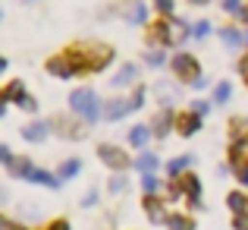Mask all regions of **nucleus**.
Wrapping results in <instances>:
<instances>
[{
	"mask_svg": "<svg viewBox=\"0 0 248 230\" xmlns=\"http://www.w3.org/2000/svg\"><path fill=\"white\" fill-rule=\"evenodd\" d=\"M69 107L76 110V114L85 117V123H97V117H101V104H97V95L91 88H79L69 95Z\"/></svg>",
	"mask_w": 248,
	"mask_h": 230,
	"instance_id": "nucleus-1",
	"label": "nucleus"
},
{
	"mask_svg": "<svg viewBox=\"0 0 248 230\" xmlns=\"http://www.w3.org/2000/svg\"><path fill=\"white\" fill-rule=\"evenodd\" d=\"M173 195H188V202H192V208H198L201 205V180L195 174H186L182 177V183H176L173 186Z\"/></svg>",
	"mask_w": 248,
	"mask_h": 230,
	"instance_id": "nucleus-2",
	"label": "nucleus"
},
{
	"mask_svg": "<svg viewBox=\"0 0 248 230\" xmlns=\"http://www.w3.org/2000/svg\"><path fill=\"white\" fill-rule=\"evenodd\" d=\"M97 158H101L104 164H107L110 170H126V152L116 145H97Z\"/></svg>",
	"mask_w": 248,
	"mask_h": 230,
	"instance_id": "nucleus-3",
	"label": "nucleus"
},
{
	"mask_svg": "<svg viewBox=\"0 0 248 230\" xmlns=\"http://www.w3.org/2000/svg\"><path fill=\"white\" fill-rule=\"evenodd\" d=\"M173 70H176V76H182V79L192 82V79L198 76V60H195L192 54H176L173 57Z\"/></svg>",
	"mask_w": 248,
	"mask_h": 230,
	"instance_id": "nucleus-4",
	"label": "nucleus"
},
{
	"mask_svg": "<svg viewBox=\"0 0 248 230\" xmlns=\"http://www.w3.org/2000/svg\"><path fill=\"white\" fill-rule=\"evenodd\" d=\"M47 73H54V76H60V79H69L76 73V63H73V57H54V60L47 63Z\"/></svg>",
	"mask_w": 248,
	"mask_h": 230,
	"instance_id": "nucleus-5",
	"label": "nucleus"
},
{
	"mask_svg": "<svg viewBox=\"0 0 248 230\" xmlns=\"http://www.w3.org/2000/svg\"><path fill=\"white\" fill-rule=\"evenodd\" d=\"M47 133H50V123L47 120H35V123H29V126H22L25 142H44V139H47Z\"/></svg>",
	"mask_w": 248,
	"mask_h": 230,
	"instance_id": "nucleus-6",
	"label": "nucleus"
},
{
	"mask_svg": "<svg viewBox=\"0 0 248 230\" xmlns=\"http://www.w3.org/2000/svg\"><path fill=\"white\" fill-rule=\"evenodd\" d=\"M129 110H135L132 98H129V101H126V98H116V101H110L107 107H104V117H107V120H120L123 114H129Z\"/></svg>",
	"mask_w": 248,
	"mask_h": 230,
	"instance_id": "nucleus-7",
	"label": "nucleus"
},
{
	"mask_svg": "<svg viewBox=\"0 0 248 230\" xmlns=\"http://www.w3.org/2000/svg\"><path fill=\"white\" fill-rule=\"evenodd\" d=\"M145 212L151 214V221H154V224H167V212H164V202H160L157 195H151V193H148V199H145Z\"/></svg>",
	"mask_w": 248,
	"mask_h": 230,
	"instance_id": "nucleus-8",
	"label": "nucleus"
},
{
	"mask_svg": "<svg viewBox=\"0 0 248 230\" xmlns=\"http://www.w3.org/2000/svg\"><path fill=\"white\" fill-rule=\"evenodd\" d=\"M201 129V114H186V117H179V133L182 136H195Z\"/></svg>",
	"mask_w": 248,
	"mask_h": 230,
	"instance_id": "nucleus-9",
	"label": "nucleus"
},
{
	"mask_svg": "<svg viewBox=\"0 0 248 230\" xmlns=\"http://www.w3.org/2000/svg\"><path fill=\"white\" fill-rule=\"evenodd\" d=\"M22 98H25V85L19 82V79H13V82H10V85L3 88V101H10V104L16 101V104H19Z\"/></svg>",
	"mask_w": 248,
	"mask_h": 230,
	"instance_id": "nucleus-10",
	"label": "nucleus"
},
{
	"mask_svg": "<svg viewBox=\"0 0 248 230\" xmlns=\"http://www.w3.org/2000/svg\"><path fill=\"white\" fill-rule=\"evenodd\" d=\"M29 180H31V183H41V186H50V189H57V186H60V180H57V177H50L47 170H38V167H31Z\"/></svg>",
	"mask_w": 248,
	"mask_h": 230,
	"instance_id": "nucleus-11",
	"label": "nucleus"
},
{
	"mask_svg": "<svg viewBox=\"0 0 248 230\" xmlns=\"http://www.w3.org/2000/svg\"><path fill=\"white\" fill-rule=\"evenodd\" d=\"M230 158H232V167H242V164H245V158H248V136H245V139H239L236 145H232Z\"/></svg>",
	"mask_w": 248,
	"mask_h": 230,
	"instance_id": "nucleus-12",
	"label": "nucleus"
},
{
	"mask_svg": "<svg viewBox=\"0 0 248 230\" xmlns=\"http://www.w3.org/2000/svg\"><path fill=\"white\" fill-rule=\"evenodd\" d=\"M157 155H154V152H141L139 155V161H135V167H139L141 170V174H151V170H157Z\"/></svg>",
	"mask_w": 248,
	"mask_h": 230,
	"instance_id": "nucleus-13",
	"label": "nucleus"
},
{
	"mask_svg": "<svg viewBox=\"0 0 248 230\" xmlns=\"http://www.w3.org/2000/svg\"><path fill=\"white\" fill-rule=\"evenodd\" d=\"M148 139H151V129L148 126H135L132 133H129V145H135V148H145Z\"/></svg>",
	"mask_w": 248,
	"mask_h": 230,
	"instance_id": "nucleus-14",
	"label": "nucleus"
},
{
	"mask_svg": "<svg viewBox=\"0 0 248 230\" xmlns=\"http://www.w3.org/2000/svg\"><path fill=\"white\" fill-rule=\"evenodd\" d=\"M6 167H10V174H13V177H25V180H29V174H31V164L25 161V158H13Z\"/></svg>",
	"mask_w": 248,
	"mask_h": 230,
	"instance_id": "nucleus-15",
	"label": "nucleus"
},
{
	"mask_svg": "<svg viewBox=\"0 0 248 230\" xmlns=\"http://www.w3.org/2000/svg\"><path fill=\"white\" fill-rule=\"evenodd\" d=\"M226 205H230V212L242 214L245 208H248V195H242V193H230V195H226Z\"/></svg>",
	"mask_w": 248,
	"mask_h": 230,
	"instance_id": "nucleus-16",
	"label": "nucleus"
},
{
	"mask_svg": "<svg viewBox=\"0 0 248 230\" xmlns=\"http://www.w3.org/2000/svg\"><path fill=\"white\" fill-rule=\"evenodd\" d=\"M167 227L170 230H195V221L186 218V214H173V218H167Z\"/></svg>",
	"mask_w": 248,
	"mask_h": 230,
	"instance_id": "nucleus-17",
	"label": "nucleus"
},
{
	"mask_svg": "<svg viewBox=\"0 0 248 230\" xmlns=\"http://www.w3.org/2000/svg\"><path fill=\"white\" fill-rule=\"evenodd\" d=\"M170 126H173V117H170V114H160V117H154L151 133H154V136H167V133H170Z\"/></svg>",
	"mask_w": 248,
	"mask_h": 230,
	"instance_id": "nucleus-18",
	"label": "nucleus"
},
{
	"mask_svg": "<svg viewBox=\"0 0 248 230\" xmlns=\"http://www.w3.org/2000/svg\"><path fill=\"white\" fill-rule=\"evenodd\" d=\"M188 164H192V158H188V155H182V158H173V161L167 164V174H170V177H179L182 170L188 167Z\"/></svg>",
	"mask_w": 248,
	"mask_h": 230,
	"instance_id": "nucleus-19",
	"label": "nucleus"
},
{
	"mask_svg": "<svg viewBox=\"0 0 248 230\" xmlns=\"http://www.w3.org/2000/svg\"><path fill=\"white\" fill-rule=\"evenodd\" d=\"M79 170H82V161H66L60 167V180H73V177H79Z\"/></svg>",
	"mask_w": 248,
	"mask_h": 230,
	"instance_id": "nucleus-20",
	"label": "nucleus"
},
{
	"mask_svg": "<svg viewBox=\"0 0 248 230\" xmlns=\"http://www.w3.org/2000/svg\"><path fill=\"white\" fill-rule=\"evenodd\" d=\"M220 38H223L226 48H239V44H242V35H239L236 29H223V32H220Z\"/></svg>",
	"mask_w": 248,
	"mask_h": 230,
	"instance_id": "nucleus-21",
	"label": "nucleus"
},
{
	"mask_svg": "<svg viewBox=\"0 0 248 230\" xmlns=\"http://www.w3.org/2000/svg\"><path fill=\"white\" fill-rule=\"evenodd\" d=\"M230 95H232V85H230V82H220L217 88H214V101H217V104L230 101Z\"/></svg>",
	"mask_w": 248,
	"mask_h": 230,
	"instance_id": "nucleus-22",
	"label": "nucleus"
},
{
	"mask_svg": "<svg viewBox=\"0 0 248 230\" xmlns=\"http://www.w3.org/2000/svg\"><path fill=\"white\" fill-rule=\"evenodd\" d=\"M135 79V67H123V73L113 79V85H129Z\"/></svg>",
	"mask_w": 248,
	"mask_h": 230,
	"instance_id": "nucleus-23",
	"label": "nucleus"
},
{
	"mask_svg": "<svg viewBox=\"0 0 248 230\" xmlns=\"http://www.w3.org/2000/svg\"><path fill=\"white\" fill-rule=\"evenodd\" d=\"M129 22H135V25L145 22V3H135V6H132V13H129Z\"/></svg>",
	"mask_w": 248,
	"mask_h": 230,
	"instance_id": "nucleus-24",
	"label": "nucleus"
},
{
	"mask_svg": "<svg viewBox=\"0 0 248 230\" xmlns=\"http://www.w3.org/2000/svg\"><path fill=\"white\" fill-rule=\"evenodd\" d=\"M141 189H145V193H154V189H157V177L154 174H141Z\"/></svg>",
	"mask_w": 248,
	"mask_h": 230,
	"instance_id": "nucleus-25",
	"label": "nucleus"
},
{
	"mask_svg": "<svg viewBox=\"0 0 248 230\" xmlns=\"http://www.w3.org/2000/svg\"><path fill=\"white\" fill-rule=\"evenodd\" d=\"M192 35L195 38H207V35H211V22H195L192 25Z\"/></svg>",
	"mask_w": 248,
	"mask_h": 230,
	"instance_id": "nucleus-26",
	"label": "nucleus"
},
{
	"mask_svg": "<svg viewBox=\"0 0 248 230\" xmlns=\"http://www.w3.org/2000/svg\"><path fill=\"white\" fill-rule=\"evenodd\" d=\"M154 6H157V13H164V16H170L176 6V0H154Z\"/></svg>",
	"mask_w": 248,
	"mask_h": 230,
	"instance_id": "nucleus-27",
	"label": "nucleus"
},
{
	"mask_svg": "<svg viewBox=\"0 0 248 230\" xmlns=\"http://www.w3.org/2000/svg\"><path fill=\"white\" fill-rule=\"evenodd\" d=\"M145 60L151 63V67H160V63H164V51H148Z\"/></svg>",
	"mask_w": 248,
	"mask_h": 230,
	"instance_id": "nucleus-28",
	"label": "nucleus"
},
{
	"mask_svg": "<svg viewBox=\"0 0 248 230\" xmlns=\"http://www.w3.org/2000/svg\"><path fill=\"white\" fill-rule=\"evenodd\" d=\"M126 189V177H113L110 180V193H123Z\"/></svg>",
	"mask_w": 248,
	"mask_h": 230,
	"instance_id": "nucleus-29",
	"label": "nucleus"
},
{
	"mask_svg": "<svg viewBox=\"0 0 248 230\" xmlns=\"http://www.w3.org/2000/svg\"><path fill=\"white\" fill-rule=\"evenodd\" d=\"M226 13H242V0H223Z\"/></svg>",
	"mask_w": 248,
	"mask_h": 230,
	"instance_id": "nucleus-30",
	"label": "nucleus"
},
{
	"mask_svg": "<svg viewBox=\"0 0 248 230\" xmlns=\"http://www.w3.org/2000/svg\"><path fill=\"white\" fill-rule=\"evenodd\" d=\"M192 110H195V114H201V117H204L207 110H211V104H207V101H192Z\"/></svg>",
	"mask_w": 248,
	"mask_h": 230,
	"instance_id": "nucleus-31",
	"label": "nucleus"
},
{
	"mask_svg": "<svg viewBox=\"0 0 248 230\" xmlns=\"http://www.w3.org/2000/svg\"><path fill=\"white\" fill-rule=\"evenodd\" d=\"M19 107H22V110H38V101H35V98H22Z\"/></svg>",
	"mask_w": 248,
	"mask_h": 230,
	"instance_id": "nucleus-32",
	"label": "nucleus"
},
{
	"mask_svg": "<svg viewBox=\"0 0 248 230\" xmlns=\"http://www.w3.org/2000/svg\"><path fill=\"white\" fill-rule=\"evenodd\" d=\"M188 85H192V88H204V85H207V76H204V73H198V76H195Z\"/></svg>",
	"mask_w": 248,
	"mask_h": 230,
	"instance_id": "nucleus-33",
	"label": "nucleus"
},
{
	"mask_svg": "<svg viewBox=\"0 0 248 230\" xmlns=\"http://www.w3.org/2000/svg\"><path fill=\"white\" fill-rule=\"evenodd\" d=\"M236 230H248V214H236Z\"/></svg>",
	"mask_w": 248,
	"mask_h": 230,
	"instance_id": "nucleus-34",
	"label": "nucleus"
},
{
	"mask_svg": "<svg viewBox=\"0 0 248 230\" xmlns=\"http://www.w3.org/2000/svg\"><path fill=\"white\" fill-rule=\"evenodd\" d=\"M0 161H3V164H10V161H13V152H10L6 145H0Z\"/></svg>",
	"mask_w": 248,
	"mask_h": 230,
	"instance_id": "nucleus-35",
	"label": "nucleus"
},
{
	"mask_svg": "<svg viewBox=\"0 0 248 230\" xmlns=\"http://www.w3.org/2000/svg\"><path fill=\"white\" fill-rule=\"evenodd\" d=\"M50 230H69V224H66V221H57V224L50 227Z\"/></svg>",
	"mask_w": 248,
	"mask_h": 230,
	"instance_id": "nucleus-36",
	"label": "nucleus"
},
{
	"mask_svg": "<svg viewBox=\"0 0 248 230\" xmlns=\"http://www.w3.org/2000/svg\"><path fill=\"white\" fill-rule=\"evenodd\" d=\"M242 76L248 79V60H242Z\"/></svg>",
	"mask_w": 248,
	"mask_h": 230,
	"instance_id": "nucleus-37",
	"label": "nucleus"
},
{
	"mask_svg": "<svg viewBox=\"0 0 248 230\" xmlns=\"http://www.w3.org/2000/svg\"><path fill=\"white\" fill-rule=\"evenodd\" d=\"M188 3H211V0H188Z\"/></svg>",
	"mask_w": 248,
	"mask_h": 230,
	"instance_id": "nucleus-38",
	"label": "nucleus"
},
{
	"mask_svg": "<svg viewBox=\"0 0 248 230\" xmlns=\"http://www.w3.org/2000/svg\"><path fill=\"white\" fill-rule=\"evenodd\" d=\"M245 41H248V32H245Z\"/></svg>",
	"mask_w": 248,
	"mask_h": 230,
	"instance_id": "nucleus-39",
	"label": "nucleus"
}]
</instances>
